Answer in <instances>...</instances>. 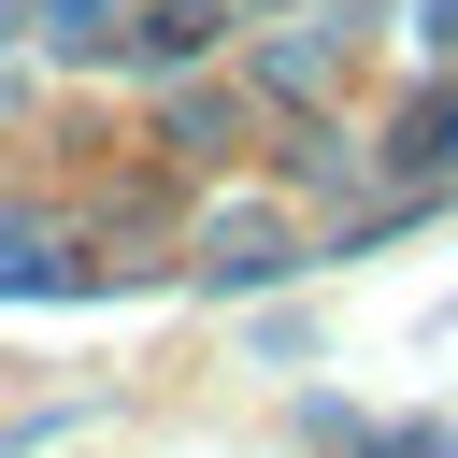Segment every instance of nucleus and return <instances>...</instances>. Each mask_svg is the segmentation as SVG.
<instances>
[{
  "instance_id": "1",
  "label": "nucleus",
  "mask_w": 458,
  "mask_h": 458,
  "mask_svg": "<svg viewBox=\"0 0 458 458\" xmlns=\"http://www.w3.org/2000/svg\"><path fill=\"white\" fill-rule=\"evenodd\" d=\"M258 272H272V229H258V215H243V229H215V286H258Z\"/></svg>"
},
{
  "instance_id": "2",
  "label": "nucleus",
  "mask_w": 458,
  "mask_h": 458,
  "mask_svg": "<svg viewBox=\"0 0 458 458\" xmlns=\"http://www.w3.org/2000/svg\"><path fill=\"white\" fill-rule=\"evenodd\" d=\"M100 14H114V0H43V29H57V43H100Z\"/></svg>"
}]
</instances>
